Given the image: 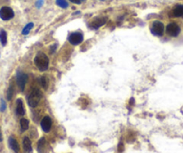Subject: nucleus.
I'll list each match as a JSON object with an SVG mask.
<instances>
[{"instance_id":"nucleus-1","label":"nucleus","mask_w":183,"mask_h":153,"mask_svg":"<svg viewBox=\"0 0 183 153\" xmlns=\"http://www.w3.org/2000/svg\"><path fill=\"white\" fill-rule=\"evenodd\" d=\"M34 64L40 71L44 72V71L48 70L49 60L45 54L42 53V52H38L34 57Z\"/></svg>"},{"instance_id":"nucleus-2","label":"nucleus","mask_w":183,"mask_h":153,"mask_svg":"<svg viewBox=\"0 0 183 153\" xmlns=\"http://www.w3.org/2000/svg\"><path fill=\"white\" fill-rule=\"evenodd\" d=\"M41 99V92L39 89L33 90L28 96V104L31 107H37Z\"/></svg>"},{"instance_id":"nucleus-3","label":"nucleus","mask_w":183,"mask_h":153,"mask_svg":"<svg viewBox=\"0 0 183 153\" xmlns=\"http://www.w3.org/2000/svg\"><path fill=\"white\" fill-rule=\"evenodd\" d=\"M151 32L155 36H162L164 32V25L160 21H154L151 27Z\"/></svg>"},{"instance_id":"nucleus-4","label":"nucleus","mask_w":183,"mask_h":153,"mask_svg":"<svg viewBox=\"0 0 183 153\" xmlns=\"http://www.w3.org/2000/svg\"><path fill=\"white\" fill-rule=\"evenodd\" d=\"M15 16V13L13 9L8 7H3L0 9V18L4 21H9L13 19Z\"/></svg>"},{"instance_id":"nucleus-5","label":"nucleus","mask_w":183,"mask_h":153,"mask_svg":"<svg viewBox=\"0 0 183 153\" xmlns=\"http://www.w3.org/2000/svg\"><path fill=\"white\" fill-rule=\"evenodd\" d=\"M83 40H84V36L80 32H73L68 36V41L74 46L79 45L80 43L83 42Z\"/></svg>"},{"instance_id":"nucleus-6","label":"nucleus","mask_w":183,"mask_h":153,"mask_svg":"<svg viewBox=\"0 0 183 153\" xmlns=\"http://www.w3.org/2000/svg\"><path fill=\"white\" fill-rule=\"evenodd\" d=\"M166 31H167V33L170 36L177 37L180 34V32H181V28L176 23H171L167 25Z\"/></svg>"},{"instance_id":"nucleus-7","label":"nucleus","mask_w":183,"mask_h":153,"mask_svg":"<svg viewBox=\"0 0 183 153\" xmlns=\"http://www.w3.org/2000/svg\"><path fill=\"white\" fill-rule=\"evenodd\" d=\"M16 81H17V84L19 86L21 92H24L25 85H26L27 81H28L27 74H25L24 73H18L17 75H16Z\"/></svg>"},{"instance_id":"nucleus-8","label":"nucleus","mask_w":183,"mask_h":153,"mask_svg":"<svg viewBox=\"0 0 183 153\" xmlns=\"http://www.w3.org/2000/svg\"><path fill=\"white\" fill-rule=\"evenodd\" d=\"M40 126L42 128V130L44 131L45 133H48L50 129H51V126H52V120L51 118L48 116V115H46L42 118L41 122H40Z\"/></svg>"},{"instance_id":"nucleus-9","label":"nucleus","mask_w":183,"mask_h":153,"mask_svg":"<svg viewBox=\"0 0 183 153\" xmlns=\"http://www.w3.org/2000/svg\"><path fill=\"white\" fill-rule=\"evenodd\" d=\"M105 23H106V19L105 18H97L94 22H92V23H91V28L96 30V29L100 28L101 26H103Z\"/></svg>"},{"instance_id":"nucleus-10","label":"nucleus","mask_w":183,"mask_h":153,"mask_svg":"<svg viewBox=\"0 0 183 153\" xmlns=\"http://www.w3.org/2000/svg\"><path fill=\"white\" fill-rule=\"evenodd\" d=\"M8 143H9V146L10 148L15 151V152H19V150H20V147H19V144L17 142L16 139L14 137H10L9 140H8Z\"/></svg>"},{"instance_id":"nucleus-11","label":"nucleus","mask_w":183,"mask_h":153,"mask_svg":"<svg viewBox=\"0 0 183 153\" xmlns=\"http://www.w3.org/2000/svg\"><path fill=\"white\" fill-rule=\"evenodd\" d=\"M16 113L19 115H24L25 110L24 107V103L22 100H17V105H16Z\"/></svg>"},{"instance_id":"nucleus-12","label":"nucleus","mask_w":183,"mask_h":153,"mask_svg":"<svg viewBox=\"0 0 183 153\" xmlns=\"http://www.w3.org/2000/svg\"><path fill=\"white\" fill-rule=\"evenodd\" d=\"M23 145H24V151L26 152H31L32 151V142L28 137H24V141H23Z\"/></svg>"},{"instance_id":"nucleus-13","label":"nucleus","mask_w":183,"mask_h":153,"mask_svg":"<svg viewBox=\"0 0 183 153\" xmlns=\"http://www.w3.org/2000/svg\"><path fill=\"white\" fill-rule=\"evenodd\" d=\"M172 16L174 17L183 16V5H178L172 9Z\"/></svg>"},{"instance_id":"nucleus-14","label":"nucleus","mask_w":183,"mask_h":153,"mask_svg":"<svg viewBox=\"0 0 183 153\" xmlns=\"http://www.w3.org/2000/svg\"><path fill=\"white\" fill-rule=\"evenodd\" d=\"M39 83H40V86L43 88V89H47L48 88V78L46 76H42V77H40V80H39Z\"/></svg>"},{"instance_id":"nucleus-15","label":"nucleus","mask_w":183,"mask_h":153,"mask_svg":"<svg viewBox=\"0 0 183 153\" xmlns=\"http://www.w3.org/2000/svg\"><path fill=\"white\" fill-rule=\"evenodd\" d=\"M0 41L2 43L3 46H6L7 45V34L5 31H1L0 32Z\"/></svg>"},{"instance_id":"nucleus-16","label":"nucleus","mask_w":183,"mask_h":153,"mask_svg":"<svg viewBox=\"0 0 183 153\" xmlns=\"http://www.w3.org/2000/svg\"><path fill=\"white\" fill-rule=\"evenodd\" d=\"M20 125H21V129L23 132L26 131L29 128V121L26 118H22L20 121Z\"/></svg>"},{"instance_id":"nucleus-17","label":"nucleus","mask_w":183,"mask_h":153,"mask_svg":"<svg viewBox=\"0 0 183 153\" xmlns=\"http://www.w3.org/2000/svg\"><path fill=\"white\" fill-rule=\"evenodd\" d=\"M45 144H46L45 139L41 138L40 140V142H39V144H38V151H39V153H43V150H44Z\"/></svg>"},{"instance_id":"nucleus-18","label":"nucleus","mask_w":183,"mask_h":153,"mask_svg":"<svg viewBox=\"0 0 183 153\" xmlns=\"http://www.w3.org/2000/svg\"><path fill=\"white\" fill-rule=\"evenodd\" d=\"M56 4L59 7L66 9L68 7V3L66 0H56Z\"/></svg>"},{"instance_id":"nucleus-19","label":"nucleus","mask_w":183,"mask_h":153,"mask_svg":"<svg viewBox=\"0 0 183 153\" xmlns=\"http://www.w3.org/2000/svg\"><path fill=\"white\" fill-rule=\"evenodd\" d=\"M32 28H33V23H28L25 27L24 28V30H23V31H22V33H23V35H27L29 32H30V31L32 30Z\"/></svg>"},{"instance_id":"nucleus-20","label":"nucleus","mask_w":183,"mask_h":153,"mask_svg":"<svg viewBox=\"0 0 183 153\" xmlns=\"http://www.w3.org/2000/svg\"><path fill=\"white\" fill-rule=\"evenodd\" d=\"M13 94H14V85L10 84L7 91V100H11L13 98Z\"/></svg>"},{"instance_id":"nucleus-21","label":"nucleus","mask_w":183,"mask_h":153,"mask_svg":"<svg viewBox=\"0 0 183 153\" xmlns=\"http://www.w3.org/2000/svg\"><path fill=\"white\" fill-rule=\"evenodd\" d=\"M6 108H7V104H6L5 100H1V106H0V111L1 112H4L6 110Z\"/></svg>"},{"instance_id":"nucleus-22","label":"nucleus","mask_w":183,"mask_h":153,"mask_svg":"<svg viewBox=\"0 0 183 153\" xmlns=\"http://www.w3.org/2000/svg\"><path fill=\"white\" fill-rule=\"evenodd\" d=\"M118 150H119V152H122V151H124V146H123V143H122V142H120L119 147H118Z\"/></svg>"},{"instance_id":"nucleus-23","label":"nucleus","mask_w":183,"mask_h":153,"mask_svg":"<svg viewBox=\"0 0 183 153\" xmlns=\"http://www.w3.org/2000/svg\"><path fill=\"white\" fill-rule=\"evenodd\" d=\"M42 5H43V0H38V1L36 2V7L38 8H40Z\"/></svg>"},{"instance_id":"nucleus-24","label":"nucleus","mask_w":183,"mask_h":153,"mask_svg":"<svg viewBox=\"0 0 183 153\" xmlns=\"http://www.w3.org/2000/svg\"><path fill=\"white\" fill-rule=\"evenodd\" d=\"M83 1L85 0H70V2H72L73 4H77V5H80Z\"/></svg>"},{"instance_id":"nucleus-25","label":"nucleus","mask_w":183,"mask_h":153,"mask_svg":"<svg viewBox=\"0 0 183 153\" xmlns=\"http://www.w3.org/2000/svg\"><path fill=\"white\" fill-rule=\"evenodd\" d=\"M56 48H57V45H56V44H54L53 47H51V50H50L51 52H50V53H53V52H54V50H55Z\"/></svg>"},{"instance_id":"nucleus-26","label":"nucleus","mask_w":183,"mask_h":153,"mask_svg":"<svg viewBox=\"0 0 183 153\" xmlns=\"http://www.w3.org/2000/svg\"><path fill=\"white\" fill-rule=\"evenodd\" d=\"M3 141V137H2V133H1V131H0V142Z\"/></svg>"},{"instance_id":"nucleus-27","label":"nucleus","mask_w":183,"mask_h":153,"mask_svg":"<svg viewBox=\"0 0 183 153\" xmlns=\"http://www.w3.org/2000/svg\"><path fill=\"white\" fill-rule=\"evenodd\" d=\"M101 1H104V0H101Z\"/></svg>"}]
</instances>
